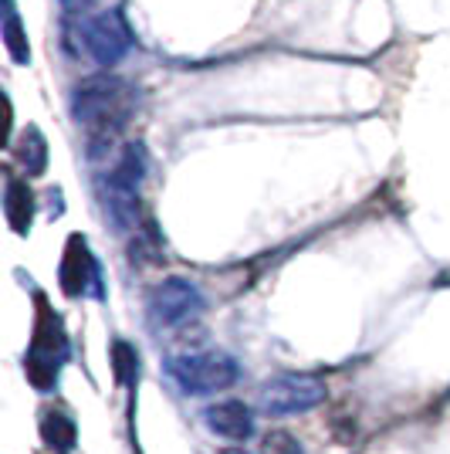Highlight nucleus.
I'll return each mask as SVG.
<instances>
[{"mask_svg": "<svg viewBox=\"0 0 450 454\" xmlns=\"http://www.w3.org/2000/svg\"><path fill=\"white\" fill-rule=\"evenodd\" d=\"M132 113H136V89L126 78L109 72L81 78L72 92V115L89 139L92 156L112 146L119 133L129 126Z\"/></svg>", "mask_w": 450, "mask_h": 454, "instance_id": "obj_1", "label": "nucleus"}, {"mask_svg": "<svg viewBox=\"0 0 450 454\" xmlns=\"http://www.w3.org/2000/svg\"><path fill=\"white\" fill-rule=\"evenodd\" d=\"M143 176H146V153L132 143L115 160L105 176V214L119 231H136L139 224V197H143Z\"/></svg>", "mask_w": 450, "mask_h": 454, "instance_id": "obj_2", "label": "nucleus"}, {"mask_svg": "<svg viewBox=\"0 0 450 454\" xmlns=\"http://www.w3.org/2000/svg\"><path fill=\"white\" fill-rule=\"evenodd\" d=\"M167 377L190 397H206V394H221L227 387H234L237 377H241V366L230 353L206 349V353L169 356Z\"/></svg>", "mask_w": 450, "mask_h": 454, "instance_id": "obj_3", "label": "nucleus"}, {"mask_svg": "<svg viewBox=\"0 0 450 454\" xmlns=\"http://www.w3.org/2000/svg\"><path fill=\"white\" fill-rule=\"evenodd\" d=\"M68 356V336H65V325L58 319V312L48 309V302L38 295V325H35V340L27 349V380L38 387V390H51L58 380V370Z\"/></svg>", "mask_w": 450, "mask_h": 454, "instance_id": "obj_4", "label": "nucleus"}, {"mask_svg": "<svg viewBox=\"0 0 450 454\" xmlns=\"http://www.w3.org/2000/svg\"><path fill=\"white\" fill-rule=\"evenodd\" d=\"M325 397H329V390H325V383L319 377H312V373H282V377H271L261 387V411L268 417L308 414Z\"/></svg>", "mask_w": 450, "mask_h": 454, "instance_id": "obj_5", "label": "nucleus"}, {"mask_svg": "<svg viewBox=\"0 0 450 454\" xmlns=\"http://www.w3.org/2000/svg\"><path fill=\"white\" fill-rule=\"evenodd\" d=\"M200 309H204V295L187 278H167V282L156 285L150 292V299H146V316H150V325L156 333H167V329L183 325Z\"/></svg>", "mask_w": 450, "mask_h": 454, "instance_id": "obj_6", "label": "nucleus"}, {"mask_svg": "<svg viewBox=\"0 0 450 454\" xmlns=\"http://www.w3.org/2000/svg\"><path fill=\"white\" fill-rule=\"evenodd\" d=\"M81 38H85V51L98 61V65H105V68H112L119 65L126 51L132 48V31L126 18H122V11H102V14H95V18L85 20V27H81Z\"/></svg>", "mask_w": 450, "mask_h": 454, "instance_id": "obj_7", "label": "nucleus"}, {"mask_svg": "<svg viewBox=\"0 0 450 454\" xmlns=\"http://www.w3.org/2000/svg\"><path fill=\"white\" fill-rule=\"evenodd\" d=\"M61 288L65 295H85L92 292L95 299H102V271L98 262L89 251V241L81 234H72L65 245V258H61Z\"/></svg>", "mask_w": 450, "mask_h": 454, "instance_id": "obj_8", "label": "nucleus"}, {"mask_svg": "<svg viewBox=\"0 0 450 454\" xmlns=\"http://www.w3.org/2000/svg\"><path fill=\"white\" fill-rule=\"evenodd\" d=\"M204 420L213 434L230 437V441H247V437L254 434V414H251V407L241 403V400L210 403L204 411Z\"/></svg>", "mask_w": 450, "mask_h": 454, "instance_id": "obj_9", "label": "nucleus"}, {"mask_svg": "<svg viewBox=\"0 0 450 454\" xmlns=\"http://www.w3.org/2000/svg\"><path fill=\"white\" fill-rule=\"evenodd\" d=\"M4 214H7V224L14 227L18 234H27V231H31V221H35V197H31L27 184L18 180V176H7Z\"/></svg>", "mask_w": 450, "mask_h": 454, "instance_id": "obj_10", "label": "nucleus"}, {"mask_svg": "<svg viewBox=\"0 0 450 454\" xmlns=\"http://www.w3.org/2000/svg\"><path fill=\"white\" fill-rule=\"evenodd\" d=\"M41 437H44V444L48 448H55V451H72L78 441V427L72 417H65L61 411H44L41 414Z\"/></svg>", "mask_w": 450, "mask_h": 454, "instance_id": "obj_11", "label": "nucleus"}, {"mask_svg": "<svg viewBox=\"0 0 450 454\" xmlns=\"http://www.w3.org/2000/svg\"><path fill=\"white\" fill-rule=\"evenodd\" d=\"M4 44H7V55L18 65H31V44H27V35L20 27L14 0H4Z\"/></svg>", "mask_w": 450, "mask_h": 454, "instance_id": "obj_12", "label": "nucleus"}, {"mask_svg": "<svg viewBox=\"0 0 450 454\" xmlns=\"http://www.w3.org/2000/svg\"><path fill=\"white\" fill-rule=\"evenodd\" d=\"M18 156H20V163H24V170H27V176H41V173H44V167H48V143H44V136H41L38 126H27V129L20 133Z\"/></svg>", "mask_w": 450, "mask_h": 454, "instance_id": "obj_13", "label": "nucleus"}, {"mask_svg": "<svg viewBox=\"0 0 450 454\" xmlns=\"http://www.w3.org/2000/svg\"><path fill=\"white\" fill-rule=\"evenodd\" d=\"M112 370L115 383H122V387H132L139 380V353H136V346H129L126 340L112 342Z\"/></svg>", "mask_w": 450, "mask_h": 454, "instance_id": "obj_14", "label": "nucleus"}, {"mask_svg": "<svg viewBox=\"0 0 450 454\" xmlns=\"http://www.w3.org/2000/svg\"><path fill=\"white\" fill-rule=\"evenodd\" d=\"M261 451L264 454H305L299 441H295L291 434H284V431H271V434L264 437Z\"/></svg>", "mask_w": 450, "mask_h": 454, "instance_id": "obj_15", "label": "nucleus"}, {"mask_svg": "<svg viewBox=\"0 0 450 454\" xmlns=\"http://www.w3.org/2000/svg\"><path fill=\"white\" fill-rule=\"evenodd\" d=\"M95 0H61V7L68 11V14H81V11H89Z\"/></svg>", "mask_w": 450, "mask_h": 454, "instance_id": "obj_16", "label": "nucleus"}, {"mask_svg": "<svg viewBox=\"0 0 450 454\" xmlns=\"http://www.w3.org/2000/svg\"><path fill=\"white\" fill-rule=\"evenodd\" d=\"M224 454H251V451H224Z\"/></svg>", "mask_w": 450, "mask_h": 454, "instance_id": "obj_17", "label": "nucleus"}]
</instances>
